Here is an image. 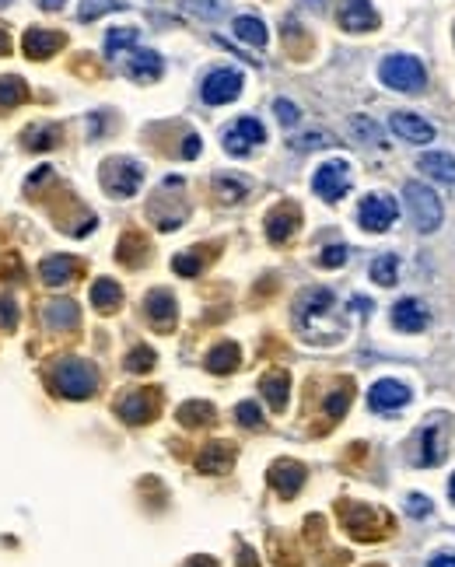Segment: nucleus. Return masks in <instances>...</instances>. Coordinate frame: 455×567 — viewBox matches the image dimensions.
Wrapping results in <instances>:
<instances>
[{
    "mask_svg": "<svg viewBox=\"0 0 455 567\" xmlns=\"http://www.w3.org/2000/svg\"><path fill=\"white\" fill-rule=\"evenodd\" d=\"M403 196H406V207H410V218L420 235H431L442 228V200L431 186L424 182H406L403 186Z\"/></svg>",
    "mask_w": 455,
    "mask_h": 567,
    "instance_id": "obj_1",
    "label": "nucleus"
},
{
    "mask_svg": "<svg viewBox=\"0 0 455 567\" xmlns=\"http://www.w3.org/2000/svg\"><path fill=\"white\" fill-rule=\"evenodd\" d=\"M99 386V375L84 361H63L53 368V389L67 399H88Z\"/></svg>",
    "mask_w": 455,
    "mask_h": 567,
    "instance_id": "obj_2",
    "label": "nucleus"
},
{
    "mask_svg": "<svg viewBox=\"0 0 455 567\" xmlns=\"http://www.w3.org/2000/svg\"><path fill=\"white\" fill-rule=\"evenodd\" d=\"M379 77L389 84V88H396V92H424V84H427V74H424V63L417 57H389L382 63V70H379Z\"/></svg>",
    "mask_w": 455,
    "mask_h": 567,
    "instance_id": "obj_3",
    "label": "nucleus"
},
{
    "mask_svg": "<svg viewBox=\"0 0 455 567\" xmlns=\"http://www.w3.org/2000/svg\"><path fill=\"white\" fill-rule=\"evenodd\" d=\"M140 179H144V172L130 158H113V162L102 165V186L113 196H133L140 189Z\"/></svg>",
    "mask_w": 455,
    "mask_h": 567,
    "instance_id": "obj_4",
    "label": "nucleus"
},
{
    "mask_svg": "<svg viewBox=\"0 0 455 567\" xmlns=\"http://www.w3.org/2000/svg\"><path fill=\"white\" fill-rule=\"evenodd\" d=\"M396 218H399L396 200H393V196H382V193L364 196L361 207H357V221H361V228H368V231H386Z\"/></svg>",
    "mask_w": 455,
    "mask_h": 567,
    "instance_id": "obj_5",
    "label": "nucleus"
},
{
    "mask_svg": "<svg viewBox=\"0 0 455 567\" xmlns=\"http://www.w3.org/2000/svg\"><path fill=\"white\" fill-rule=\"evenodd\" d=\"M242 74L238 70H231V67H221V70H214V74H207V81H204V102L207 106H225V102H235L238 95H242Z\"/></svg>",
    "mask_w": 455,
    "mask_h": 567,
    "instance_id": "obj_6",
    "label": "nucleus"
},
{
    "mask_svg": "<svg viewBox=\"0 0 455 567\" xmlns=\"http://www.w3.org/2000/svg\"><path fill=\"white\" fill-rule=\"evenodd\" d=\"M263 140H267V130H263V123L252 119V116L238 119L235 126H228L225 130V148L231 155H245L252 144H263Z\"/></svg>",
    "mask_w": 455,
    "mask_h": 567,
    "instance_id": "obj_7",
    "label": "nucleus"
},
{
    "mask_svg": "<svg viewBox=\"0 0 455 567\" xmlns=\"http://www.w3.org/2000/svg\"><path fill=\"white\" fill-rule=\"evenodd\" d=\"M312 186H315V193H319L323 200H340L343 193H347V186H350V169H347V162H330V165H323V169L315 172Z\"/></svg>",
    "mask_w": 455,
    "mask_h": 567,
    "instance_id": "obj_8",
    "label": "nucleus"
},
{
    "mask_svg": "<svg viewBox=\"0 0 455 567\" xmlns=\"http://www.w3.org/2000/svg\"><path fill=\"white\" fill-rule=\"evenodd\" d=\"M337 21L347 32H371L379 28V14L368 0H343L340 11H337Z\"/></svg>",
    "mask_w": 455,
    "mask_h": 567,
    "instance_id": "obj_9",
    "label": "nucleus"
},
{
    "mask_svg": "<svg viewBox=\"0 0 455 567\" xmlns=\"http://www.w3.org/2000/svg\"><path fill=\"white\" fill-rule=\"evenodd\" d=\"M368 403H371V410H399V406H406V403H410V389H406L403 382L382 379V382H375V386H371Z\"/></svg>",
    "mask_w": 455,
    "mask_h": 567,
    "instance_id": "obj_10",
    "label": "nucleus"
},
{
    "mask_svg": "<svg viewBox=\"0 0 455 567\" xmlns=\"http://www.w3.org/2000/svg\"><path fill=\"white\" fill-rule=\"evenodd\" d=\"M393 326L403 330V333H420V330L427 326V308H424V301H417V298L396 301V308H393Z\"/></svg>",
    "mask_w": 455,
    "mask_h": 567,
    "instance_id": "obj_11",
    "label": "nucleus"
},
{
    "mask_svg": "<svg viewBox=\"0 0 455 567\" xmlns=\"http://www.w3.org/2000/svg\"><path fill=\"white\" fill-rule=\"evenodd\" d=\"M330 308H333V291L315 287V291H308V294L298 301V323L308 330V326H312L315 319H323Z\"/></svg>",
    "mask_w": 455,
    "mask_h": 567,
    "instance_id": "obj_12",
    "label": "nucleus"
},
{
    "mask_svg": "<svg viewBox=\"0 0 455 567\" xmlns=\"http://www.w3.org/2000/svg\"><path fill=\"white\" fill-rule=\"evenodd\" d=\"M393 130H396V137L410 140V144H431V140H435V126L424 123L420 116H413V113L393 116Z\"/></svg>",
    "mask_w": 455,
    "mask_h": 567,
    "instance_id": "obj_13",
    "label": "nucleus"
},
{
    "mask_svg": "<svg viewBox=\"0 0 455 567\" xmlns=\"http://www.w3.org/2000/svg\"><path fill=\"white\" fill-rule=\"evenodd\" d=\"M126 74L140 84H151V81L162 77V57L151 53V50H137V53L126 57Z\"/></svg>",
    "mask_w": 455,
    "mask_h": 567,
    "instance_id": "obj_14",
    "label": "nucleus"
},
{
    "mask_svg": "<svg viewBox=\"0 0 455 567\" xmlns=\"http://www.w3.org/2000/svg\"><path fill=\"white\" fill-rule=\"evenodd\" d=\"M155 393H130V396L123 399L116 410H119V417L126 420V424H148L151 417H155Z\"/></svg>",
    "mask_w": 455,
    "mask_h": 567,
    "instance_id": "obj_15",
    "label": "nucleus"
},
{
    "mask_svg": "<svg viewBox=\"0 0 455 567\" xmlns=\"http://www.w3.org/2000/svg\"><path fill=\"white\" fill-rule=\"evenodd\" d=\"M63 46V36L53 28H32L25 32V53L32 60H50Z\"/></svg>",
    "mask_w": 455,
    "mask_h": 567,
    "instance_id": "obj_16",
    "label": "nucleus"
},
{
    "mask_svg": "<svg viewBox=\"0 0 455 567\" xmlns=\"http://www.w3.org/2000/svg\"><path fill=\"white\" fill-rule=\"evenodd\" d=\"M301 480H305V469L298 466V462H277L274 469H270V483L277 487V494L281 498H294L298 491H301Z\"/></svg>",
    "mask_w": 455,
    "mask_h": 567,
    "instance_id": "obj_17",
    "label": "nucleus"
},
{
    "mask_svg": "<svg viewBox=\"0 0 455 567\" xmlns=\"http://www.w3.org/2000/svg\"><path fill=\"white\" fill-rule=\"evenodd\" d=\"M144 308H148V315H151V323L158 330H172V323H175V298H172L169 291H151L148 301H144Z\"/></svg>",
    "mask_w": 455,
    "mask_h": 567,
    "instance_id": "obj_18",
    "label": "nucleus"
},
{
    "mask_svg": "<svg viewBox=\"0 0 455 567\" xmlns=\"http://www.w3.org/2000/svg\"><path fill=\"white\" fill-rule=\"evenodd\" d=\"M74 274H77V263H74L70 256H50V260H43V267H39V277H43V284H50V287H63Z\"/></svg>",
    "mask_w": 455,
    "mask_h": 567,
    "instance_id": "obj_19",
    "label": "nucleus"
},
{
    "mask_svg": "<svg viewBox=\"0 0 455 567\" xmlns=\"http://www.w3.org/2000/svg\"><path fill=\"white\" fill-rule=\"evenodd\" d=\"M294 228H298V211H294V207H281V211H274V214L267 218L270 242H287V238L294 235Z\"/></svg>",
    "mask_w": 455,
    "mask_h": 567,
    "instance_id": "obj_20",
    "label": "nucleus"
},
{
    "mask_svg": "<svg viewBox=\"0 0 455 567\" xmlns=\"http://www.w3.org/2000/svg\"><path fill=\"white\" fill-rule=\"evenodd\" d=\"M119 301H123V291H119V284L116 281L102 277V281L92 284V305H95L99 312H116Z\"/></svg>",
    "mask_w": 455,
    "mask_h": 567,
    "instance_id": "obj_21",
    "label": "nucleus"
},
{
    "mask_svg": "<svg viewBox=\"0 0 455 567\" xmlns=\"http://www.w3.org/2000/svg\"><path fill=\"white\" fill-rule=\"evenodd\" d=\"M442 431L435 424H427L420 431V455H417V466H438L442 462Z\"/></svg>",
    "mask_w": 455,
    "mask_h": 567,
    "instance_id": "obj_22",
    "label": "nucleus"
},
{
    "mask_svg": "<svg viewBox=\"0 0 455 567\" xmlns=\"http://www.w3.org/2000/svg\"><path fill=\"white\" fill-rule=\"evenodd\" d=\"M420 172H427L431 179H442V182H455V158L445 151H431L420 158Z\"/></svg>",
    "mask_w": 455,
    "mask_h": 567,
    "instance_id": "obj_23",
    "label": "nucleus"
},
{
    "mask_svg": "<svg viewBox=\"0 0 455 567\" xmlns=\"http://www.w3.org/2000/svg\"><path fill=\"white\" fill-rule=\"evenodd\" d=\"M231 462H235V449H231V445H207L196 466H200L204 473H228Z\"/></svg>",
    "mask_w": 455,
    "mask_h": 567,
    "instance_id": "obj_24",
    "label": "nucleus"
},
{
    "mask_svg": "<svg viewBox=\"0 0 455 567\" xmlns=\"http://www.w3.org/2000/svg\"><path fill=\"white\" fill-rule=\"evenodd\" d=\"M235 36L249 46H267V25L259 18H249V14L235 18Z\"/></svg>",
    "mask_w": 455,
    "mask_h": 567,
    "instance_id": "obj_25",
    "label": "nucleus"
},
{
    "mask_svg": "<svg viewBox=\"0 0 455 567\" xmlns=\"http://www.w3.org/2000/svg\"><path fill=\"white\" fill-rule=\"evenodd\" d=\"M350 133L357 137V144H371V148H382V140H386L382 126L375 119H368V116H354L350 119Z\"/></svg>",
    "mask_w": 455,
    "mask_h": 567,
    "instance_id": "obj_26",
    "label": "nucleus"
},
{
    "mask_svg": "<svg viewBox=\"0 0 455 567\" xmlns=\"http://www.w3.org/2000/svg\"><path fill=\"white\" fill-rule=\"evenodd\" d=\"M287 389H291L287 371H274V375H267V379H263V396L270 399V406H274V410H284L287 406Z\"/></svg>",
    "mask_w": 455,
    "mask_h": 567,
    "instance_id": "obj_27",
    "label": "nucleus"
},
{
    "mask_svg": "<svg viewBox=\"0 0 455 567\" xmlns=\"http://www.w3.org/2000/svg\"><path fill=\"white\" fill-rule=\"evenodd\" d=\"M207 368L211 371H218V375H225L231 368H238V347L228 340V343H218L211 354H207Z\"/></svg>",
    "mask_w": 455,
    "mask_h": 567,
    "instance_id": "obj_28",
    "label": "nucleus"
},
{
    "mask_svg": "<svg viewBox=\"0 0 455 567\" xmlns=\"http://www.w3.org/2000/svg\"><path fill=\"white\" fill-rule=\"evenodd\" d=\"M179 420H182V424H189V427H200V424L214 420V406H211V403H200V399H193V403L179 406Z\"/></svg>",
    "mask_w": 455,
    "mask_h": 567,
    "instance_id": "obj_29",
    "label": "nucleus"
},
{
    "mask_svg": "<svg viewBox=\"0 0 455 567\" xmlns=\"http://www.w3.org/2000/svg\"><path fill=\"white\" fill-rule=\"evenodd\" d=\"M46 323H50L53 330L74 326V323H77V305H74V301H53V305H46Z\"/></svg>",
    "mask_w": 455,
    "mask_h": 567,
    "instance_id": "obj_30",
    "label": "nucleus"
},
{
    "mask_svg": "<svg viewBox=\"0 0 455 567\" xmlns=\"http://www.w3.org/2000/svg\"><path fill=\"white\" fill-rule=\"evenodd\" d=\"M214 189H218V196H221L225 204H235V200H242V196L249 193V182H242V179H235V175H218V179H214Z\"/></svg>",
    "mask_w": 455,
    "mask_h": 567,
    "instance_id": "obj_31",
    "label": "nucleus"
},
{
    "mask_svg": "<svg viewBox=\"0 0 455 567\" xmlns=\"http://www.w3.org/2000/svg\"><path fill=\"white\" fill-rule=\"evenodd\" d=\"M182 7L204 21H218L225 14V0H182Z\"/></svg>",
    "mask_w": 455,
    "mask_h": 567,
    "instance_id": "obj_32",
    "label": "nucleus"
},
{
    "mask_svg": "<svg viewBox=\"0 0 455 567\" xmlns=\"http://www.w3.org/2000/svg\"><path fill=\"white\" fill-rule=\"evenodd\" d=\"M330 144H333V137H330L326 130H308V133L291 137V148H294V151H315V148H330Z\"/></svg>",
    "mask_w": 455,
    "mask_h": 567,
    "instance_id": "obj_33",
    "label": "nucleus"
},
{
    "mask_svg": "<svg viewBox=\"0 0 455 567\" xmlns=\"http://www.w3.org/2000/svg\"><path fill=\"white\" fill-rule=\"evenodd\" d=\"M137 43V28H109L106 36V57H119V50H130Z\"/></svg>",
    "mask_w": 455,
    "mask_h": 567,
    "instance_id": "obj_34",
    "label": "nucleus"
},
{
    "mask_svg": "<svg viewBox=\"0 0 455 567\" xmlns=\"http://www.w3.org/2000/svg\"><path fill=\"white\" fill-rule=\"evenodd\" d=\"M25 102V84L18 77H0V113Z\"/></svg>",
    "mask_w": 455,
    "mask_h": 567,
    "instance_id": "obj_35",
    "label": "nucleus"
},
{
    "mask_svg": "<svg viewBox=\"0 0 455 567\" xmlns=\"http://www.w3.org/2000/svg\"><path fill=\"white\" fill-rule=\"evenodd\" d=\"M396 270H399L396 256H379V260L371 263V281L393 287V284H396Z\"/></svg>",
    "mask_w": 455,
    "mask_h": 567,
    "instance_id": "obj_36",
    "label": "nucleus"
},
{
    "mask_svg": "<svg viewBox=\"0 0 455 567\" xmlns=\"http://www.w3.org/2000/svg\"><path fill=\"white\" fill-rule=\"evenodd\" d=\"M119 7H126L123 0H81V21H92V18H99V14H106V11H119Z\"/></svg>",
    "mask_w": 455,
    "mask_h": 567,
    "instance_id": "obj_37",
    "label": "nucleus"
},
{
    "mask_svg": "<svg viewBox=\"0 0 455 567\" xmlns=\"http://www.w3.org/2000/svg\"><path fill=\"white\" fill-rule=\"evenodd\" d=\"M57 137H60V130L57 126H36V130H28V148H57Z\"/></svg>",
    "mask_w": 455,
    "mask_h": 567,
    "instance_id": "obj_38",
    "label": "nucleus"
},
{
    "mask_svg": "<svg viewBox=\"0 0 455 567\" xmlns=\"http://www.w3.org/2000/svg\"><path fill=\"white\" fill-rule=\"evenodd\" d=\"M151 364H155V350H151V347H137V350L126 357V368H130V371H148Z\"/></svg>",
    "mask_w": 455,
    "mask_h": 567,
    "instance_id": "obj_39",
    "label": "nucleus"
},
{
    "mask_svg": "<svg viewBox=\"0 0 455 567\" xmlns=\"http://www.w3.org/2000/svg\"><path fill=\"white\" fill-rule=\"evenodd\" d=\"M235 417H238L245 427H263V413H259L256 403H238V406H235Z\"/></svg>",
    "mask_w": 455,
    "mask_h": 567,
    "instance_id": "obj_40",
    "label": "nucleus"
},
{
    "mask_svg": "<svg viewBox=\"0 0 455 567\" xmlns=\"http://www.w3.org/2000/svg\"><path fill=\"white\" fill-rule=\"evenodd\" d=\"M343 263H347V245H326L319 256V267H330V270H337Z\"/></svg>",
    "mask_w": 455,
    "mask_h": 567,
    "instance_id": "obj_41",
    "label": "nucleus"
},
{
    "mask_svg": "<svg viewBox=\"0 0 455 567\" xmlns=\"http://www.w3.org/2000/svg\"><path fill=\"white\" fill-rule=\"evenodd\" d=\"M175 274H182V277H193V274H200V256L196 252H182V256H175Z\"/></svg>",
    "mask_w": 455,
    "mask_h": 567,
    "instance_id": "obj_42",
    "label": "nucleus"
},
{
    "mask_svg": "<svg viewBox=\"0 0 455 567\" xmlns=\"http://www.w3.org/2000/svg\"><path fill=\"white\" fill-rule=\"evenodd\" d=\"M274 113H277V119H281V123H284V126H294V123H298V106H294V102H287V99H277V102H274Z\"/></svg>",
    "mask_w": 455,
    "mask_h": 567,
    "instance_id": "obj_43",
    "label": "nucleus"
},
{
    "mask_svg": "<svg viewBox=\"0 0 455 567\" xmlns=\"http://www.w3.org/2000/svg\"><path fill=\"white\" fill-rule=\"evenodd\" d=\"M406 511H410L413 518H427V515H431V501L420 498V494H410V498H406Z\"/></svg>",
    "mask_w": 455,
    "mask_h": 567,
    "instance_id": "obj_44",
    "label": "nucleus"
},
{
    "mask_svg": "<svg viewBox=\"0 0 455 567\" xmlns=\"http://www.w3.org/2000/svg\"><path fill=\"white\" fill-rule=\"evenodd\" d=\"M347 403H350V396L347 393H333V396L326 399V413L337 420V417H343V410H347Z\"/></svg>",
    "mask_w": 455,
    "mask_h": 567,
    "instance_id": "obj_45",
    "label": "nucleus"
},
{
    "mask_svg": "<svg viewBox=\"0 0 455 567\" xmlns=\"http://www.w3.org/2000/svg\"><path fill=\"white\" fill-rule=\"evenodd\" d=\"M18 323V308L11 298H0V326H14Z\"/></svg>",
    "mask_w": 455,
    "mask_h": 567,
    "instance_id": "obj_46",
    "label": "nucleus"
},
{
    "mask_svg": "<svg viewBox=\"0 0 455 567\" xmlns=\"http://www.w3.org/2000/svg\"><path fill=\"white\" fill-rule=\"evenodd\" d=\"M196 155H200V137L189 133V137H186V148H182V158H196Z\"/></svg>",
    "mask_w": 455,
    "mask_h": 567,
    "instance_id": "obj_47",
    "label": "nucleus"
},
{
    "mask_svg": "<svg viewBox=\"0 0 455 567\" xmlns=\"http://www.w3.org/2000/svg\"><path fill=\"white\" fill-rule=\"evenodd\" d=\"M427 567H455V554H438Z\"/></svg>",
    "mask_w": 455,
    "mask_h": 567,
    "instance_id": "obj_48",
    "label": "nucleus"
},
{
    "mask_svg": "<svg viewBox=\"0 0 455 567\" xmlns=\"http://www.w3.org/2000/svg\"><path fill=\"white\" fill-rule=\"evenodd\" d=\"M4 53H11V32L7 28H0V57Z\"/></svg>",
    "mask_w": 455,
    "mask_h": 567,
    "instance_id": "obj_49",
    "label": "nucleus"
},
{
    "mask_svg": "<svg viewBox=\"0 0 455 567\" xmlns=\"http://www.w3.org/2000/svg\"><path fill=\"white\" fill-rule=\"evenodd\" d=\"M242 567H256V554H252V550H249V547H245V550H242Z\"/></svg>",
    "mask_w": 455,
    "mask_h": 567,
    "instance_id": "obj_50",
    "label": "nucleus"
},
{
    "mask_svg": "<svg viewBox=\"0 0 455 567\" xmlns=\"http://www.w3.org/2000/svg\"><path fill=\"white\" fill-rule=\"evenodd\" d=\"M189 567H218L214 561H207V557H196V561H189Z\"/></svg>",
    "mask_w": 455,
    "mask_h": 567,
    "instance_id": "obj_51",
    "label": "nucleus"
},
{
    "mask_svg": "<svg viewBox=\"0 0 455 567\" xmlns=\"http://www.w3.org/2000/svg\"><path fill=\"white\" fill-rule=\"evenodd\" d=\"M63 4H67V0H43V7H46V11H57V7H63Z\"/></svg>",
    "mask_w": 455,
    "mask_h": 567,
    "instance_id": "obj_52",
    "label": "nucleus"
},
{
    "mask_svg": "<svg viewBox=\"0 0 455 567\" xmlns=\"http://www.w3.org/2000/svg\"><path fill=\"white\" fill-rule=\"evenodd\" d=\"M301 4H308V7H315V11H319V7L326 4V0H301Z\"/></svg>",
    "mask_w": 455,
    "mask_h": 567,
    "instance_id": "obj_53",
    "label": "nucleus"
},
{
    "mask_svg": "<svg viewBox=\"0 0 455 567\" xmlns=\"http://www.w3.org/2000/svg\"><path fill=\"white\" fill-rule=\"evenodd\" d=\"M449 494H452V501H455V476L449 480Z\"/></svg>",
    "mask_w": 455,
    "mask_h": 567,
    "instance_id": "obj_54",
    "label": "nucleus"
},
{
    "mask_svg": "<svg viewBox=\"0 0 455 567\" xmlns=\"http://www.w3.org/2000/svg\"><path fill=\"white\" fill-rule=\"evenodd\" d=\"M7 4H11V0H0V7H7Z\"/></svg>",
    "mask_w": 455,
    "mask_h": 567,
    "instance_id": "obj_55",
    "label": "nucleus"
}]
</instances>
